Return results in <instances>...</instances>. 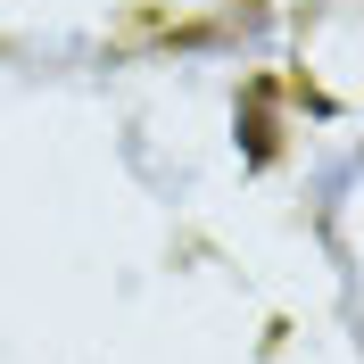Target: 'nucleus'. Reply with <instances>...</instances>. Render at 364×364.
<instances>
[]
</instances>
